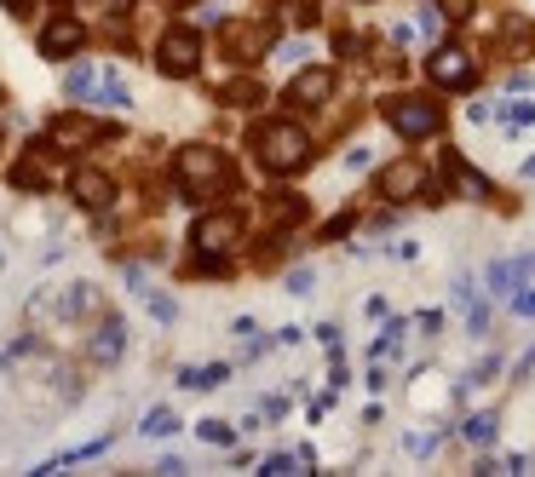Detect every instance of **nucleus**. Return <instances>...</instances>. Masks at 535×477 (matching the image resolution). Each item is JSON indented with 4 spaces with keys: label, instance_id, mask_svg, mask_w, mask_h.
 I'll use <instances>...</instances> for the list:
<instances>
[{
    "label": "nucleus",
    "instance_id": "a211bd4d",
    "mask_svg": "<svg viewBox=\"0 0 535 477\" xmlns=\"http://www.w3.org/2000/svg\"><path fill=\"white\" fill-rule=\"evenodd\" d=\"M0 98H6V92H0Z\"/></svg>",
    "mask_w": 535,
    "mask_h": 477
},
{
    "label": "nucleus",
    "instance_id": "f257e3e1",
    "mask_svg": "<svg viewBox=\"0 0 535 477\" xmlns=\"http://www.w3.org/2000/svg\"><path fill=\"white\" fill-rule=\"evenodd\" d=\"M173 179H179V190L185 196H219V190H231V161H225V150H213V144H185L179 150V161H173Z\"/></svg>",
    "mask_w": 535,
    "mask_h": 477
},
{
    "label": "nucleus",
    "instance_id": "1a4fd4ad",
    "mask_svg": "<svg viewBox=\"0 0 535 477\" xmlns=\"http://www.w3.org/2000/svg\"><path fill=\"white\" fill-rule=\"evenodd\" d=\"M70 196H75L81 207L104 213V207L116 202V179H110L104 167H75V173H70Z\"/></svg>",
    "mask_w": 535,
    "mask_h": 477
},
{
    "label": "nucleus",
    "instance_id": "7ed1b4c3",
    "mask_svg": "<svg viewBox=\"0 0 535 477\" xmlns=\"http://www.w3.org/2000/svg\"><path fill=\"white\" fill-rule=\"evenodd\" d=\"M380 115H386V127H392L397 138H432L443 127V104L420 98V92H392V98L380 104Z\"/></svg>",
    "mask_w": 535,
    "mask_h": 477
},
{
    "label": "nucleus",
    "instance_id": "f3484780",
    "mask_svg": "<svg viewBox=\"0 0 535 477\" xmlns=\"http://www.w3.org/2000/svg\"><path fill=\"white\" fill-rule=\"evenodd\" d=\"M6 12H12V18H29V12H35V0H6Z\"/></svg>",
    "mask_w": 535,
    "mask_h": 477
},
{
    "label": "nucleus",
    "instance_id": "ddd939ff",
    "mask_svg": "<svg viewBox=\"0 0 535 477\" xmlns=\"http://www.w3.org/2000/svg\"><path fill=\"white\" fill-rule=\"evenodd\" d=\"M219 98H225L231 110H254V104H265V87H259L254 75H236V81H225V87H219Z\"/></svg>",
    "mask_w": 535,
    "mask_h": 477
},
{
    "label": "nucleus",
    "instance_id": "6e6552de",
    "mask_svg": "<svg viewBox=\"0 0 535 477\" xmlns=\"http://www.w3.org/2000/svg\"><path fill=\"white\" fill-rule=\"evenodd\" d=\"M271 41H277V29L265 18H248V23H231V29H225V52H231L236 64H254Z\"/></svg>",
    "mask_w": 535,
    "mask_h": 477
},
{
    "label": "nucleus",
    "instance_id": "39448f33",
    "mask_svg": "<svg viewBox=\"0 0 535 477\" xmlns=\"http://www.w3.org/2000/svg\"><path fill=\"white\" fill-rule=\"evenodd\" d=\"M242 230H248V219L236 213V207H213V213H202L196 219V230H190V242H196V253H231L236 242H242Z\"/></svg>",
    "mask_w": 535,
    "mask_h": 477
},
{
    "label": "nucleus",
    "instance_id": "f03ea898",
    "mask_svg": "<svg viewBox=\"0 0 535 477\" xmlns=\"http://www.w3.org/2000/svg\"><path fill=\"white\" fill-rule=\"evenodd\" d=\"M254 156L265 173H300L311 161V138H305L300 121H265L254 133Z\"/></svg>",
    "mask_w": 535,
    "mask_h": 477
},
{
    "label": "nucleus",
    "instance_id": "4468645a",
    "mask_svg": "<svg viewBox=\"0 0 535 477\" xmlns=\"http://www.w3.org/2000/svg\"><path fill=\"white\" fill-rule=\"evenodd\" d=\"M41 156H47V150H41ZM18 161V167H12V184H18V190H41V184H47V161Z\"/></svg>",
    "mask_w": 535,
    "mask_h": 477
},
{
    "label": "nucleus",
    "instance_id": "dca6fc26",
    "mask_svg": "<svg viewBox=\"0 0 535 477\" xmlns=\"http://www.w3.org/2000/svg\"><path fill=\"white\" fill-rule=\"evenodd\" d=\"M438 12L449 23H466V18H472V0H438Z\"/></svg>",
    "mask_w": 535,
    "mask_h": 477
},
{
    "label": "nucleus",
    "instance_id": "423d86ee",
    "mask_svg": "<svg viewBox=\"0 0 535 477\" xmlns=\"http://www.w3.org/2000/svg\"><path fill=\"white\" fill-rule=\"evenodd\" d=\"M426 75L438 81V87H472V75H478V64H472V52L466 46H438L432 58H426Z\"/></svg>",
    "mask_w": 535,
    "mask_h": 477
},
{
    "label": "nucleus",
    "instance_id": "9b49d317",
    "mask_svg": "<svg viewBox=\"0 0 535 477\" xmlns=\"http://www.w3.org/2000/svg\"><path fill=\"white\" fill-rule=\"evenodd\" d=\"M420 190H426V167H420V161H392V167L380 173V196H386V202H409Z\"/></svg>",
    "mask_w": 535,
    "mask_h": 477
},
{
    "label": "nucleus",
    "instance_id": "0eeeda50",
    "mask_svg": "<svg viewBox=\"0 0 535 477\" xmlns=\"http://www.w3.org/2000/svg\"><path fill=\"white\" fill-rule=\"evenodd\" d=\"M81 46H87V23L75 18V12H58L41 29V58H75Z\"/></svg>",
    "mask_w": 535,
    "mask_h": 477
},
{
    "label": "nucleus",
    "instance_id": "20e7f679",
    "mask_svg": "<svg viewBox=\"0 0 535 477\" xmlns=\"http://www.w3.org/2000/svg\"><path fill=\"white\" fill-rule=\"evenodd\" d=\"M156 69H162V75H173V81L196 75V69H202V35H196V29H185V23H173L162 41H156Z\"/></svg>",
    "mask_w": 535,
    "mask_h": 477
},
{
    "label": "nucleus",
    "instance_id": "f8f14e48",
    "mask_svg": "<svg viewBox=\"0 0 535 477\" xmlns=\"http://www.w3.org/2000/svg\"><path fill=\"white\" fill-rule=\"evenodd\" d=\"M288 98L294 104H305V110H317V104H328L334 98V69H305V75H294V87H288Z\"/></svg>",
    "mask_w": 535,
    "mask_h": 477
},
{
    "label": "nucleus",
    "instance_id": "9d476101",
    "mask_svg": "<svg viewBox=\"0 0 535 477\" xmlns=\"http://www.w3.org/2000/svg\"><path fill=\"white\" fill-rule=\"evenodd\" d=\"M98 138H110L104 121H87V115H58V121H52V144H58V150H87Z\"/></svg>",
    "mask_w": 535,
    "mask_h": 477
},
{
    "label": "nucleus",
    "instance_id": "2eb2a0df",
    "mask_svg": "<svg viewBox=\"0 0 535 477\" xmlns=\"http://www.w3.org/2000/svg\"><path fill=\"white\" fill-rule=\"evenodd\" d=\"M294 219H305V202H300V196H288V190H277V202H271V225H294Z\"/></svg>",
    "mask_w": 535,
    "mask_h": 477
}]
</instances>
